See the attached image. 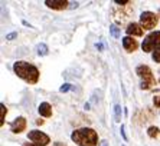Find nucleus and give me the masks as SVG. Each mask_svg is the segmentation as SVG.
<instances>
[{
  "label": "nucleus",
  "instance_id": "f257e3e1",
  "mask_svg": "<svg viewBox=\"0 0 160 146\" xmlns=\"http://www.w3.org/2000/svg\"><path fill=\"white\" fill-rule=\"evenodd\" d=\"M13 72L20 79H23L25 82H28L30 84L38 83V80H39V70H38V67L28 62H23V60L13 63Z\"/></svg>",
  "mask_w": 160,
  "mask_h": 146
},
{
  "label": "nucleus",
  "instance_id": "f3484780",
  "mask_svg": "<svg viewBox=\"0 0 160 146\" xmlns=\"http://www.w3.org/2000/svg\"><path fill=\"white\" fill-rule=\"evenodd\" d=\"M153 103L156 107H160V90L154 92V98H153Z\"/></svg>",
  "mask_w": 160,
  "mask_h": 146
},
{
  "label": "nucleus",
  "instance_id": "4468645a",
  "mask_svg": "<svg viewBox=\"0 0 160 146\" xmlns=\"http://www.w3.org/2000/svg\"><path fill=\"white\" fill-rule=\"evenodd\" d=\"M159 128H157V126H150L149 129H147V135L150 136V138H157V136H159Z\"/></svg>",
  "mask_w": 160,
  "mask_h": 146
},
{
  "label": "nucleus",
  "instance_id": "412c9836",
  "mask_svg": "<svg viewBox=\"0 0 160 146\" xmlns=\"http://www.w3.org/2000/svg\"><path fill=\"white\" fill-rule=\"evenodd\" d=\"M114 3H116V4H121V6H124V4H130L131 2H128V0H116Z\"/></svg>",
  "mask_w": 160,
  "mask_h": 146
},
{
  "label": "nucleus",
  "instance_id": "aec40b11",
  "mask_svg": "<svg viewBox=\"0 0 160 146\" xmlns=\"http://www.w3.org/2000/svg\"><path fill=\"white\" fill-rule=\"evenodd\" d=\"M15 37H18V33H9V34H6V40H12V39H15Z\"/></svg>",
  "mask_w": 160,
  "mask_h": 146
},
{
  "label": "nucleus",
  "instance_id": "5701e85b",
  "mask_svg": "<svg viewBox=\"0 0 160 146\" xmlns=\"http://www.w3.org/2000/svg\"><path fill=\"white\" fill-rule=\"evenodd\" d=\"M23 146H42V145H36V143H25Z\"/></svg>",
  "mask_w": 160,
  "mask_h": 146
},
{
  "label": "nucleus",
  "instance_id": "bb28decb",
  "mask_svg": "<svg viewBox=\"0 0 160 146\" xmlns=\"http://www.w3.org/2000/svg\"><path fill=\"white\" fill-rule=\"evenodd\" d=\"M159 17H160V9H159Z\"/></svg>",
  "mask_w": 160,
  "mask_h": 146
},
{
  "label": "nucleus",
  "instance_id": "2eb2a0df",
  "mask_svg": "<svg viewBox=\"0 0 160 146\" xmlns=\"http://www.w3.org/2000/svg\"><path fill=\"white\" fill-rule=\"evenodd\" d=\"M110 33H111V36L116 37V39H118V37H120V29L117 27L116 25H111V26H110Z\"/></svg>",
  "mask_w": 160,
  "mask_h": 146
},
{
  "label": "nucleus",
  "instance_id": "9b49d317",
  "mask_svg": "<svg viewBox=\"0 0 160 146\" xmlns=\"http://www.w3.org/2000/svg\"><path fill=\"white\" fill-rule=\"evenodd\" d=\"M38 112L43 117H51L52 116V106L49 105L48 102H42L39 105V107H38Z\"/></svg>",
  "mask_w": 160,
  "mask_h": 146
},
{
  "label": "nucleus",
  "instance_id": "6e6552de",
  "mask_svg": "<svg viewBox=\"0 0 160 146\" xmlns=\"http://www.w3.org/2000/svg\"><path fill=\"white\" fill-rule=\"evenodd\" d=\"M45 4L49 9H53V10H63V9L68 7V4H71V3L68 0H46Z\"/></svg>",
  "mask_w": 160,
  "mask_h": 146
},
{
  "label": "nucleus",
  "instance_id": "4be33fe9",
  "mask_svg": "<svg viewBox=\"0 0 160 146\" xmlns=\"http://www.w3.org/2000/svg\"><path fill=\"white\" fill-rule=\"evenodd\" d=\"M120 132H121V136H123V139H124V140H127L126 130H124V125H121V129H120Z\"/></svg>",
  "mask_w": 160,
  "mask_h": 146
},
{
  "label": "nucleus",
  "instance_id": "39448f33",
  "mask_svg": "<svg viewBox=\"0 0 160 146\" xmlns=\"http://www.w3.org/2000/svg\"><path fill=\"white\" fill-rule=\"evenodd\" d=\"M159 23V15L153 13V11H143L140 15V25L144 30L154 29Z\"/></svg>",
  "mask_w": 160,
  "mask_h": 146
},
{
  "label": "nucleus",
  "instance_id": "7ed1b4c3",
  "mask_svg": "<svg viewBox=\"0 0 160 146\" xmlns=\"http://www.w3.org/2000/svg\"><path fill=\"white\" fill-rule=\"evenodd\" d=\"M136 73L138 75L140 80H142V83H140V89H143V90H150L153 86H156V83H157L156 77L153 76V72H152V69H150L149 66H146V65L137 66Z\"/></svg>",
  "mask_w": 160,
  "mask_h": 146
},
{
  "label": "nucleus",
  "instance_id": "dca6fc26",
  "mask_svg": "<svg viewBox=\"0 0 160 146\" xmlns=\"http://www.w3.org/2000/svg\"><path fill=\"white\" fill-rule=\"evenodd\" d=\"M0 109H2V117H0V125L3 126V125H4V116H6V113H8V109H6V106H4L3 103L0 105Z\"/></svg>",
  "mask_w": 160,
  "mask_h": 146
},
{
  "label": "nucleus",
  "instance_id": "6ab92c4d",
  "mask_svg": "<svg viewBox=\"0 0 160 146\" xmlns=\"http://www.w3.org/2000/svg\"><path fill=\"white\" fill-rule=\"evenodd\" d=\"M71 89H74V88H72V84H71V83H63L62 86H61L59 90L62 92V93H65V92H69Z\"/></svg>",
  "mask_w": 160,
  "mask_h": 146
},
{
  "label": "nucleus",
  "instance_id": "b1692460",
  "mask_svg": "<svg viewBox=\"0 0 160 146\" xmlns=\"http://www.w3.org/2000/svg\"><path fill=\"white\" fill-rule=\"evenodd\" d=\"M53 146H67V145H63V143H61V142H55Z\"/></svg>",
  "mask_w": 160,
  "mask_h": 146
},
{
  "label": "nucleus",
  "instance_id": "9d476101",
  "mask_svg": "<svg viewBox=\"0 0 160 146\" xmlns=\"http://www.w3.org/2000/svg\"><path fill=\"white\" fill-rule=\"evenodd\" d=\"M126 32H127V36H143V27H142V25H138V23H130V25L127 26V29H126Z\"/></svg>",
  "mask_w": 160,
  "mask_h": 146
},
{
  "label": "nucleus",
  "instance_id": "0eeeda50",
  "mask_svg": "<svg viewBox=\"0 0 160 146\" xmlns=\"http://www.w3.org/2000/svg\"><path fill=\"white\" fill-rule=\"evenodd\" d=\"M25 129H26V119L23 116L16 117L15 121L10 123V130L13 132V133H20V132H23Z\"/></svg>",
  "mask_w": 160,
  "mask_h": 146
},
{
  "label": "nucleus",
  "instance_id": "a878e982",
  "mask_svg": "<svg viewBox=\"0 0 160 146\" xmlns=\"http://www.w3.org/2000/svg\"><path fill=\"white\" fill-rule=\"evenodd\" d=\"M101 146H108V145H107V140H104V142L101 143Z\"/></svg>",
  "mask_w": 160,
  "mask_h": 146
},
{
  "label": "nucleus",
  "instance_id": "393cba45",
  "mask_svg": "<svg viewBox=\"0 0 160 146\" xmlns=\"http://www.w3.org/2000/svg\"><path fill=\"white\" fill-rule=\"evenodd\" d=\"M36 125H43V121H42V119H38V121H36Z\"/></svg>",
  "mask_w": 160,
  "mask_h": 146
},
{
  "label": "nucleus",
  "instance_id": "a211bd4d",
  "mask_svg": "<svg viewBox=\"0 0 160 146\" xmlns=\"http://www.w3.org/2000/svg\"><path fill=\"white\" fill-rule=\"evenodd\" d=\"M152 59L154 60L156 63H160V48L156 49V50L152 53Z\"/></svg>",
  "mask_w": 160,
  "mask_h": 146
},
{
  "label": "nucleus",
  "instance_id": "20e7f679",
  "mask_svg": "<svg viewBox=\"0 0 160 146\" xmlns=\"http://www.w3.org/2000/svg\"><path fill=\"white\" fill-rule=\"evenodd\" d=\"M160 48V32L159 30H156V32H152L149 33L147 36L144 37V40H143L142 43V49L143 52H154L156 49Z\"/></svg>",
  "mask_w": 160,
  "mask_h": 146
},
{
  "label": "nucleus",
  "instance_id": "f03ea898",
  "mask_svg": "<svg viewBox=\"0 0 160 146\" xmlns=\"http://www.w3.org/2000/svg\"><path fill=\"white\" fill-rule=\"evenodd\" d=\"M71 139L78 146H95L98 143L97 132L91 128H81L74 130Z\"/></svg>",
  "mask_w": 160,
  "mask_h": 146
},
{
  "label": "nucleus",
  "instance_id": "ddd939ff",
  "mask_svg": "<svg viewBox=\"0 0 160 146\" xmlns=\"http://www.w3.org/2000/svg\"><path fill=\"white\" fill-rule=\"evenodd\" d=\"M48 52H49V49H48V46L45 43H39L36 46V53L39 56H46L48 55Z\"/></svg>",
  "mask_w": 160,
  "mask_h": 146
},
{
  "label": "nucleus",
  "instance_id": "f8f14e48",
  "mask_svg": "<svg viewBox=\"0 0 160 146\" xmlns=\"http://www.w3.org/2000/svg\"><path fill=\"white\" fill-rule=\"evenodd\" d=\"M121 116H123L121 105H120V103H116V105H114V119H116L117 123H120V122H121Z\"/></svg>",
  "mask_w": 160,
  "mask_h": 146
},
{
  "label": "nucleus",
  "instance_id": "1a4fd4ad",
  "mask_svg": "<svg viewBox=\"0 0 160 146\" xmlns=\"http://www.w3.org/2000/svg\"><path fill=\"white\" fill-rule=\"evenodd\" d=\"M121 40H123V48L126 49L128 53H131V52H136V50H137L138 43H137V40H134V37L126 36V37H123Z\"/></svg>",
  "mask_w": 160,
  "mask_h": 146
},
{
  "label": "nucleus",
  "instance_id": "423d86ee",
  "mask_svg": "<svg viewBox=\"0 0 160 146\" xmlns=\"http://www.w3.org/2000/svg\"><path fill=\"white\" fill-rule=\"evenodd\" d=\"M28 139L32 140L33 143H36V145H42V146H46L51 142V138H49L46 133L39 132V130H30L29 133H28Z\"/></svg>",
  "mask_w": 160,
  "mask_h": 146
}]
</instances>
